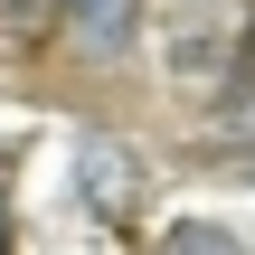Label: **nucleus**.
Wrapping results in <instances>:
<instances>
[{
  "label": "nucleus",
  "instance_id": "f257e3e1",
  "mask_svg": "<svg viewBox=\"0 0 255 255\" xmlns=\"http://www.w3.org/2000/svg\"><path fill=\"white\" fill-rule=\"evenodd\" d=\"M151 151L132 142V132H114V123H85L76 142H66V189H76V208L95 218V227H114V237H132L142 218H151Z\"/></svg>",
  "mask_w": 255,
  "mask_h": 255
},
{
  "label": "nucleus",
  "instance_id": "f03ea898",
  "mask_svg": "<svg viewBox=\"0 0 255 255\" xmlns=\"http://www.w3.org/2000/svg\"><path fill=\"white\" fill-rule=\"evenodd\" d=\"M47 47H57L76 76H123V66H142V47H151V0H57Z\"/></svg>",
  "mask_w": 255,
  "mask_h": 255
},
{
  "label": "nucleus",
  "instance_id": "7ed1b4c3",
  "mask_svg": "<svg viewBox=\"0 0 255 255\" xmlns=\"http://www.w3.org/2000/svg\"><path fill=\"white\" fill-rule=\"evenodd\" d=\"M199 151H208L218 170L255 161V57L237 66V76H218V85L199 95Z\"/></svg>",
  "mask_w": 255,
  "mask_h": 255
},
{
  "label": "nucleus",
  "instance_id": "20e7f679",
  "mask_svg": "<svg viewBox=\"0 0 255 255\" xmlns=\"http://www.w3.org/2000/svg\"><path fill=\"white\" fill-rule=\"evenodd\" d=\"M151 255H246V237L218 227V218H170V227L151 237Z\"/></svg>",
  "mask_w": 255,
  "mask_h": 255
},
{
  "label": "nucleus",
  "instance_id": "39448f33",
  "mask_svg": "<svg viewBox=\"0 0 255 255\" xmlns=\"http://www.w3.org/2000/svg\"><path fill=\"white\" fill-rule=\"evenodd\" d=\"M9 28H57V0H0Z\"/></svg>",
  "mask_w": 255,
  "mask_h": 255
},
{
  "label": "nucleus",
  "instance_id": "423d86ee",
  "mask_svg": "<svg viewBox=\"0 0 255 255\" xmlns=\"http://www.w3.org/2000/svg\"><path fill=\"white\" fill-rule=\"evenodd\" d=\"M0 255H19V218H9V199H0Z\"/></svg>",
  "mask_w": 255,
  "mask_h": 255
}]
</instances>
